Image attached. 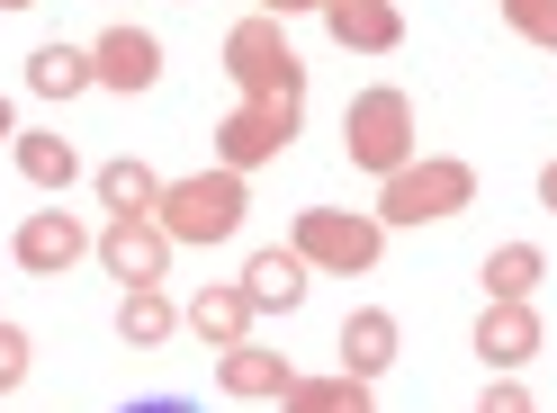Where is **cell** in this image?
<instances>
[{"label":"cell","instance_id":"28","mask_svg":"<svg viewBox=\"0 0 557 413\" xmlns=\"http://www.w3.org/2000/svg\"><path fill=\"white\" fill-rule=\"evenodd\" d=\"M135 413H189V404H135Z\"/></svg>","mask_w":557,"mask_h":413},{"label":"cell","instance_id":"25","mask_svg":"<svg viewBox=\"0 0 557 413\" xmlns=\"http://www.w3.org/2000/svg\"><path fill=\"white\" fill-rule=\"evenodd\" d=\"M261 18H297V10H324V0H252Z\"/></svg>","mask_w":557,"mask_h":413},{"label":"cell","instance_id":"4","mask_svg":"<svg viewBox=\"0 0 557 413\" xmlns=\"http://www.w3.org/2000/svg\"><path fill=\"white\" fill-rule=\"evenodd\" d=\"M342 153H351V171H369V180L405 171L413 153H423V135H413V99H405L396 82L360 90L351 109H342Z\"/></svg>","mask_w":557,"mask_h":413},{"label":"cell","instance_id":"24","mask_svg":"<svg viewBox=\"0 0 557 413\" xmlns=\"http://www.w3.org/2000/svg\"><path fill=\"white\" fill-rule=\"evenodd\" d=\"M476 413H540V404H531V387H521V377H485Z\"/></svg>","mask_w":557,"mask_h":413},{"label":"cell","instance_id":"30","mask_svg":"<svg viewBox=\"0 0 557 413\" xmlns=\"http://www.w3.org/2000/svg\"><path fill=\"white\" fill-rule=\"evenodd\" d=\"M0 10H37V0H0Z\"/></svg>","mask_w":557,"mask_h":413},{"label":"cell","instance_id":"11","mask_svg":"<svg viewBox=\"0 0 557 413\" xmlns=\"http://www.w3.org/2000/svg\"><path fill=\"white\" fill-rule=\"evenodd\" d=\"M90 63H99V90H153L162 82V37L153 27H109V37L90 46Z\"/></svg>","mask_w":557,"mask_h":413},{"label":"cell","instance_id":"12","mask_svg":"<svg viewBox=\"0 0 557 413\" xmlns=\"http://www.w3.org/2000/svg\"><path fill=\"white\" fill-rule=\"evenodd\" d=\"M396 315H387V305H360V315H342V341H333V351H342V377H360V387H377V377H387L396 368Z\"/></svg>","mask_w":557,"mask_h":413},{"label":"cell","instance_id":"26","mask_svg":"<svg viewBox=\"0 0 557 413\" xmlns=\"http://www.w3.org/2000/svg\"><path fill=\"white\" fill-rule=\"evenodd\" d=\"M540 206H548V216H557V162L540 171Z\"/></svg>","mask_w":557,"mask_h":413},{"label":"cell","instance_id":"1","mask_svg":"<svg viewBox=\"0 0 557 413\" xmlns=\"http://www.w3.org/2000/svg\"><path fill=\"white\" fill-rule=\"evenodd\" d=\"M476 206V171L459 153H413L405 171H387L377 180V206L369 216L377 225H449V216H468Z\"/></svg>","mask_w":557,"mask_h":413},{"label":"cell","instance_id":"19","mask_svg":"<svg viewBox=\"0 0 557 413\" xmlns=\"http://www.w3.org/2000/svg\"><path fill=\"white\" fill-rule=\"evenodd\" d=\"M171 333H181V305H171L162 288H126L117 297V341L126 351H162Z\"/></svg>","mask_w":557,"mask_h":413},{"label":"cell","instance_id":"13","mask_svg":"<svg viewBox=\"0 0 557 413\" xmlns=\"http://www.w3.org/2000/svg\"><path fill=\"white\" fill-rule=\"evenodd\" d=\"M306 279H315V270L297 261V243H270V252L243 261V297H252V315H297V305H306Z\"/></svg>","mask_w":557,"mask_h":413},{"label":"cell","instance_id":"7","mask_svg":"<svg viewBox=\"0 0 557 413\" xmlns=\"http://www.w3.org/2000/svg\"><path fill=\"white\" fill-rule=\"evenodd\" d=\"M297 117H306V109H261V99H234L225 126H216V162H225V171H261V162H278V153L297 145Z\"/></svg>","mask_w":557,"mask_h":413},{"label":"cell","instance_id":"8","mask_svg":"<svg viewBox=\"0 0 557 413\" xmlns=\"http://www.w3.org/2000/svg\"><path fill=\"white\" fill-rule=\"evenodd\" d=\"M90 243H99V234L73 216V206H37V216L10 234V252H18V270H27V279H63L73 261H90Z\"/></svg>","mask_w":557,"mask_h":413},{"label":"cell","instance_id":"22","mask_svg":"<svg viewBox=\"0 0 557 413\" xmlns=\"http://www.w3.org/2000/svg\"><path fill=\"white\" fill-rule=\"evenodd\" d=\"M504 27L521 46H548L557 54V0H504Z\"/></svg>","mask_w":557,"mask_h":413},{"label":"cell","instance_id":"14","mask_svg":"<svg viewBox=\"0 0 557 413\" xmlns=\"http://www.w3.org/2000/svg\"><path fill=\"white\" fill-rule=\"evenodd\" d=\"M181 324L207 341V351H234V341H252V297H243V279H216V288H198L181 305Z\"/></svg>","mask_w":557,"mask_h":413},{"label":"cell","instance_id":"21","mask_svg":"<svg viewBox=\"0 0 557 413\" xmlns=\"http://www.w3.org/2000/svg\"><path fill=\"white\" fill-rule=\"evenodd\" d=\"M360 396H369L360 377H342V368H333V377H297V387L278 396V413H342V404H360Z\"/></svg>","mask_w":557,"mask_h":413},{"label":"cell","instance_id":"5","mask_svg":"<svg viewBox=\"0 0 557 413\" xmlns=\"http://www.w3.org/2000/svg\"><path fill=\"white\" fill-rule=\"evenodd\" d=\"M297 261L324 270V279H360V270H377V252H387V225L369 216V206H297Z\"/></svg>","mask_w":557,"mask_h":413},{"label":"cell","instance_id":"23","mask_svg":"<svg viewBox=\"0 0 557 413\" xmlns=\"http://www.w3.org/2000/svg\"><path fill=\"white\" fill-rule=\"evenodd\" d=\"M27 368H37V341H27L10 315H0V396H10V387H27Z\"/></svg>","mask_w":557,"mask_h":413},{"label":"cell","instance_id":"6","mask_svg":"<svg viewBox=\"0 0 557 413\" xmlns=\"http://www.w3.org/2000/svg\"><path fill=\"white\" fill-rule=\"evenodd\" d=\"M90 252H99V270H109V279H126V288H162V279H171V252H181V243H171L153 216H109Z\"/></svg>","mask_w":557,"mask_h":413},{"label":"cell","instance_id":"2","mask_svg":"<svg viewBox=\"0 0 557 413\" xmlns=\"http://www.w3.org/2000/svg\"><path fill=\"white\" fill-rule=\"evenodd\" d=\"M225 73L243 99H261V109H306V63L288 46V18H234L225 27Z\"/></svg>","mask_w":557,"mask_h":413},{"label":"cell","instance_id":"27","mask_svg":"<svg viewBox=\"0 0 557 413\" xmlns=\"http://www.w3.org/2000/svg\"><path fill=\"white\" fill-rule=\"evenodd\" d=\"M10 135H18V109H10V99H0V145H10Z\"/></svg>","mask_w":557,"mask_h":413},{"label":"cell","instance_id":"10","mask_svg":"<svg viewBox=\"0 0 557 413\" xmlns=\"http://www.w3.org/2000/svg\"><path fill=\"white\" fill-rule=\"evenodd\" d=\"M324 37L342 46V54H396L405 46V10L396 0H324Z\"/></svg>","mask_w":557,"mask_h":413},{"label":"cell","instance_id":"17","mask_svg":"<svg viewBox=\"0 0 557 413\" xmlns=\"http://www.w3.org/2000/svg\"><path fill=\"white\" fill-rule=\"evenodd\" d=\"M10 153H18V180H37V189H73V180H82L73 135H54V126H18Z\"/></svg>","mask_w":557,"mask_h":413},{"label":"cell","instance_id":"3","mask_svg":"<svg viewBox=\"0 0 557 413\" xmlns=\"http://www.w3.org/2000/svg\"><path fill=\"white\" fill-rule=\"evenodd\" d=\"M243 216H252V189H243V171H189V180H162V206L153 225L171 234V243H234Z\"/></svg>","mask_w":557,"mask_h":413},{"label":"cell","instance_id":"16","mask_svg":"<svg viewBox=\"0 0 557 413\" xmlns=\"http://www.w3.org/2000/svg\"><path fill=\"white\" fill-rule=\"evenodd\" d=\"M476 279H485V305H531L540 279H548V252H540V243H495Z\"/></svg>","mask_w":557,"mask_h":413},{"label":"cell","instance_id":"29","mask_svg":"<svg viewBox=\"0 0 557 413\" xmlns=\"http://www.w3.org/2000/svg\"><path fill=\"white\" fill-rule=\"evenodd\" d=\"M342 413H377V404H369V396H360V404H342Z\"/></svg>","mask_w":557,"mask_h":413},{"label":"cell","instance_id":"18","mask_svg":"<svg viewBox=\"0 0 557 413\" xmlns=\"http://www.w3.org/2000/svg\"><path fill=\"white\" fill-rule=\"evenodd\" d=\"M27 90L37 99H82V90H99V63H90V46H37L27 54Z\"/></svg>","mask_w":557,"mask_h":413},{"label":"cell","instance_id":"20","mask_svg":"<svg viewBox=\"0 0 557 413\" xmlns=\"http://www.w3.org/2000/svg\"><path fill=\"white\" fill-rule=\"evenodd\" d=\"M99 206H109V216H153L162 206V171L153 162H99Z\"/></svg>","mask_w":557,"mask_h":413},{"label":"cell","instance_id":"15","mask_svg":"<svg viewBox=\"0 0 557 413\" xmlns=\"http://www.w3.org/2000/svg\"><path fill=\"white\" fill-rule=\"evenodd\" d=\"M216 387H225V396H288V387H297V368H288V351L234 341V351H216Z\"/></svg>","mask_w":557,"mask_h":413},{"label":"cell","instance_id":"9","mask_svg":"<svg viewBox=\"0 0 557 413\" xmlns=\"http://www.w3.org/2000/svg\"><path fill=\"white\" fill-rule=\"evenodd\" d=\"M540 351H548L540 305H485V315H476V360L495 368V377H521Z\"/></svg>","mask_w":557,"mask_h":413}]
</instances>
